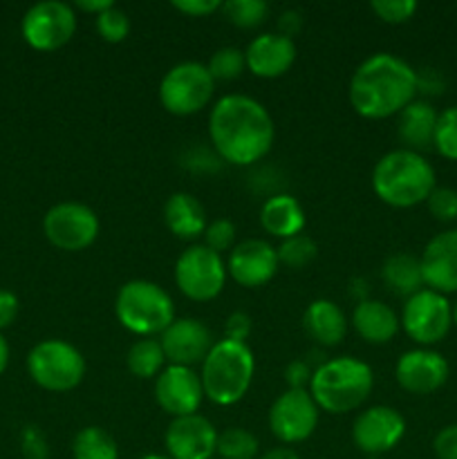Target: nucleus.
I'll return each instance as SVG.
<instances>
[{
  "mask_svg": "<svg viewBox=\"0 0 457 459\" xmlns=\"http://www.w3.org/2000/svg\"><path fill=\"white\" fill-rule=\"evenodd\" d=\"M278 263H282L289 269H300L307 267L314 258L318 255L316 242L312 240L305 233H298V236H291L287 240L280 242V247L276 249Z\"/></svg>",
  "mask_w": 457,
  "mask_h": 459,
  "instance_id": "7c9ffc66",
  "label": "nucleus"
},
{
  "mask_svg": "<svg viewBox=\"0 0 457 459\" xmlns=\"http://www.w3.org/2000/svg\"><path fill=\"white\" fill-rule=\"evenodd\" d=\"M372 188L376 197L394 209H410L428 200L435 191V169L419 152L390 151L372 170Z\"/></svg>",
  "mask_w": 457,
  "mask_h": 459,
  "instance_id": "7ed1b4c3",
  "label": "nucleus"
},
{
  "mask_svg": "<svg viewBox=\"0 0 457 459\" xmlns=\"http://www.w3.org/2000/svg\"><path fill=\"white\" fill-rule=\"evenodd\" d=\"M439 112L424 99H415L399 112L397 133L406 151L424 152L433 148L435 126H437Z\"/></svg>",
  "mask_w": 457,
  "mask_h": 459,
  "instance_id": "4be33fe9",
  "label": "nucleus"
},
{
  "mask_svg": "<svg viewBox=\"0 0 457 459\" xmlns=\"http://www.w3.org/2000/svg\"><path fill=\"white\" fill-rule=\"evenodd\" d=\"M433 451L439 459H457V424L446 426L435 435Z\"/></svg>",
  "mask_w": 457,
  "mask_h": 459,
  "instance_id": "58836bf2",
  "label": "nucleus"
},
{
  "mask_svg": "<svg viewBox=\"0 0 457 459\" xmlns=\"http://www.w3.org/2000/svg\"><path fill=\"white\" fill-rule=\"evenodd\" d=\"M74 459H119V448L112 435L101 426H88L79 430L72 442Z\"/></svg>",
  "mask_w": 457,
  "mask_h": 459,
  "instance_id": "c85d7f7f",
  "label": "nucleus"
},
{
  "mask_svg": "<svg viewBox=\"0 0 457 459\" xmlns=\"http://www.w3.org/2000/svg\"><path fill=\"white\" fill-rule=\"evenodd\" d=\"M424 285L439 294L457 291V229L437 233L421 254Z\"/></svg>",
  "mask_w": 457,
  "mask_h": 459,
  "instance_id": "aec40b11",
  "label": "nucleus"
},
{
  "mask_svg": "<svg viewBox=\"0 0 457 459\" xmlns=\"http://www.w3.org/2000/svg\"><path fill=\"white\" fill-rule=\"evenodd\" d=\"M30 377L49 393H67L85 377V359L74 345L61 339L40 341L27 354Z\"/></svg>",
  "mask_w": 457,
  "mask_h": 459,
  "instance_id": "0eeeda50",
  "label": "nucleus"
},
{
  "mask_svg": "<svg viewBox=\"0 0 457 459\" xmlns=\"http://www.w3.org/2000/svg\"><path fill=\"white\" fill-rule=\"evenodd\" d=\"M375 375L366 361L354 357H339L321 363L309 381V394L318 411L343 415L361 406L372 393Z\"/></svg>",
  "mask_w": 457,
  "mask_h": 459,
  "instance_id": "20e7f679",
  "label": "nucleus"
},
{
  "mask_svg": "<svg viewBox=\"0 0 457 459\" xmlns=\"http://www.w3.org/2000/svg\"><path fill=\"white\" fill-rule=\"evenodd\" d=\"M155 399L161 411L173 415V420L175 417L195 415L202 399H204L200 375L193 368L168 366L157 377Z\"/></svg>",
  "mask_w": 457,
  "mask_h": 459,
  "instance_id": "dca6fc26",
  "label": "nucleus"
},
{
  "mask_svg": "<svg viewBox=\"0 0 457 459\" xmlns=\"http://www.w3.org/2000/svg\"><path fill=\"white\" fill-rule=\"evenodd\" d=\"M300 25H303V16H300L298 12H294V9H287V12H282L280 18H278V30H280V34L287 36V39H291V36L300 30Z\"/></svg>",
  "mask_w": 457,
  "mask_h": 459,
  "instance_id": "a18cd8bd",
  "label": "nucleus"
},
{
  "mask_svg": "<svg viewBox=\"0 0 457 459\" xmlns=\"http://www.w3.org/2000/svg\"><path fill=\"white\" fill-rule=\"evenodd\" d=\"M442 88H444V81L435 70L417 72V92L439 94L442 92Z\"/></svg>",
  "mask_w": 457,
  "mask_h": 459,
  "instance_id": "c03bdc74",
  "label": "nucleus"
},
{
  "mask_svg": "<svg viewBox=\"0 0 457 459\" xmlns=\"http://www.w3.org/2000/svg\"><path fill=\"white\" fill-rule=\"evenodd\" d=\"M175 282L186 299L206 303L213 300L227 282V264L222 255L204 245H193L182 251L175 263Z\"/></svg>",
  "mask_w": 457,
  "mask_h": 459,
  "instance_id": "1a4fd4ad",
  "label": "nucleus"
},
{
  "mask_svg": "<svg viewBox=\"0 0 457 459\" xmlns=\"http://www.w3.org/2000/svg\"><path fill=\"white\" fill-rule=\"evenodd\" d=\"M312 375L314 372L309 370V366L305 361H300V359H296V361H291L289 366H287L285 370V377H287V384H289V390H305V385L312 381Z\"/></svg>",
  "mask_w": 457,
  "mask_h": 459,
  "instance_id": "79ce46f5",
  "label": "nucleus"
},
{
  "mask_svg": "<svg viewBox=\"0 0 457 459\" xmlns=\"http://www.w3.org/2000/svg\"><path fill=\"white\" fill-rule=\"evenodd\" d=\"M209 134L224 161L249 166L272 151L276 130L263 103L245 94H227L211 110Z\"/></svg>",
  "mask_w": 457,
  "mask_h": 459,
  "instance_id": "f257e3e1",
  "label": "nucleus"
},
{
  "mask_svg": "<svg viewBox=\"0 0 457 459\" xmlns=\"http://www.w3.org/2000/svg\"><path fill=\"white\" fill-rule=\"evenodd\" d=\"M453 323L457 325V303H455V307H453Z\"/></svg>",
  "mask_w": 457,
  "mask_h": 459,
  "instance_id": "3c124183",
  "label": "nucleus"
},
{
  "mask_svg": "<svg viewBox=\"0 0 457 459\" xmlns=\"http://www.w3.org/2000/svg\"><path fill=\"white\" fill-rule=\"evenodd\" d=\"M258 439L246 429H227L218 435V455L222 459H254L258 455Z\"/></svg>",
  "mask_w": 457,
  "mask_h": 459,
  "instance_id": "c756f323",
  "label": "nucleus"
},
{
  "mask_svg": "<svg viewBox=\"0 0 457 459\" xmlns=\"http://www.w3.org/2000/svg\"><path fill=\"white\" fill-rule=\"evenodd\" d=\"M417 70L394 54L379 52L357 67L349 81V103L366 119H388L415 101Z\"/></svg>",
  "mask_w": 457,
  "mask_h": 459,
  "instance_id": "f03ea898",
  "label": "nucleus"
},
{
  "mask_svg": "<svg viewBox=\"0 0 457 459\" xmlns=\"http://www.w3.org/2000/svg\"><path fill=\"white\" fill-rule=\"evenodd\" d=\"M415 343L435 345L448 334L453 325V307L446 296L433 290H421L406 299L399 321Z\"/></svg>",
  "mask_w": 457,
  "mask_h": 459,
  "instance_id": "9b49d317",
  "label": "nucleus"
},
{
  "mask_svg": "<svg viewBox=\"0 0 457 459\" xmlns=\"http://www.w3.org/2000/svg\"><path fill=\"white\" fill-rule=\"evenodd\" d=\"M222 12L224 18L233 25L251 30V27L263 25L269 13V4L264 0H228V3H222Z\"/></svg>",
  "mask_w": 457,
  "mask_h": 459,
  "instance_id": "2f4dec72",
  "label": "nucleus"
},
{
  "mask_svg": "<svg viewBox=\"0 0 457 459\" xmlns=\"http://www.w3.org/2000/svg\"><path fill=\"white\" fill-rule=\"evenodd\" d=\"M115 314L125 330L146 339L161 334L175 321V303L157 282L130 281L116 294Z\"/></svg>",
  "mask_w": 457,
  "mask_h": 459,
  "instance_id": "423d86ee",
  "label": "nucleus"
},
{
  "mask_svg": "<svg viewBox=\"0 0 457 459\" xmlns=\"http://www.w3.org/2000/svg\"><path fill=\"white\" fill-rule=\"evenodd\" d=\"M433 148L446 160L457 161V106L446 108L439 112L437 126H435Z\"/></svg>",
  "mask_w": 457,
  "mask_h": 459,
  "instance_id": "473e14b6",
  "label": "nucleus"
},
{
  "mask_svg": "<svg viewBox=\"0 0 457 459\" xmlns=\"http://www.w3.org/2000/svg\"><path fill=\"white\" fill-rule=\"evenodd\" d=\"M357 334L372 345H384L397 334L399 318L384 300H361L352 314Z\"/></svg>",
  "mask_w": 457,
  "mask_h": 459,
  "instance_id": "393cba45",
  "label": "nucleus"
},
{
  "mask_svg": "<svg viewBox=\"0 0 457 459\" xmlns=\"http://www.w3.org/2000/svg\"><path fill=\"white\" fill-rule=\"evenodd\" d=\"M21 30L27 45L40 52H52L70 43L76 31V13L61 0H43L27 9Z\"/></svg>",
  "mask_w": 457,
  "mask_h": 459,
  "instance_id": "9d476101",
  "label": "nucleus"
},
{
  "mask_svg": "<svg viewBox=\"0 0 457 459\" xmlns=\"http://www.w3.org/2000/svg\"><path fill=\"white\" fill-rule=\"evenodd\" d=\"M209 72L213 81H233L245 72L246 58L245 52L237 48H220L218 52L211 56Z\"/></svg>",
  "mask_w": 457,
  "mask_h": 459,
  "instance_id": "72a5a7b5",
  "label": "nucleus"
},
{
  "mask_svg": "<svg viewBox=\"0 0 457 459\" xmlns=\"http://www.w3.org/2000/svg\"><path fill=\"white\" fill-rule=\"evenodd\" d=\"M372 12L381 18L384 22H406L415 16L417 3L415 0H375L370 4Z\"/></svg>",
  "mask_w": 457,
  "mask_h": 459,
  "instance_id": "e433bc0d",
  "label": "nucleus"
},
{
  "mask_svg": "<svg viewBox=\"0 0 457 459\" xmlns=\"http://www.w3.org/2000/svg\"><path fill=\"white\" fill-rule=\"evenodd\" d=\"M254 372L255 361L249 345L231 339L218 341L202 363L204 397L218 406H233L249 393Z\"/></svg>",
  "mask_w": 457,
  "mask_h": 459,
  "instance_id": "39448f33",
  "label": "nucleus"
},
{
  "mask_svg": "<svg viewBox=\"0 0 457 459\" xmlns=\"http://www.w3.org/2000/svg\"><path fill=\"white\" fill-rule=\"evenodd\" d=\"M224 332H227V339L245 343L246 336L251 334V318L245 312H233L224 323Z\"/></svg>",
  "mask_w": 457,
  "mask_h": 459,
  "instance_id": "a19ab883",
  "label": "nucleus"
},
{
  "mask_svg": "<svg viewBox=\"0 0 457 459\" xmlns=\"http://www.w3.org/2000/svg\"><path fill=\"white\" fill-rule=\"evenodd\" d=\"M233 240H236V227H233L231 220L220 218L206 227L204 231V247H209L211 251L222 255V251L231 249Z\"/></svg>",
  "mask_w": 457,
  "mask_h": 459,
  "instance_id": "4c0bfd02",
  "label": "nucleus"
},
{
  "mask_svg": "<svg viewBox=\"0 0 457 459\" xmlns=\"http://www.w3.org/2000/svg\"><path fill=\"white\" fill-rule=\"evenodd\" d=\"M142 459H170L168 455H146V457H142Z\"/></svg>",
  "mask_w": 457,
  "mask_h": 459,
  "instance_id": "8fccbe9b",
  "label": "nucleus"
},
{
  "mask_svg": "<svg viewBox=\"0 0 457 459\" xmlns=\"http://www.w3.org/2000/svg\"><path fill=\"white\" fill-rule=\"evenodd\" d=\"M215 92L209 67L197 61H184L170 67L160 83V101L170 115L188 117L204 110Z\"/></svg>",
  "mask_w": 457,
  "mask_h": 459,
  "instance_id": "6e6552de",
  "label": "nucleus"
},
{
  "mask_svg": "<svg viewBox=\"0 0 457 459\" xmlns=\"http://www.w3.org/2000/svg\"><path fill=\"white\" fill-rule=\"evenodd\" d=\"M173 7L177 9V12L186 13V16L197 18L222 9V3H220V0H173Z\"/></svg>",
  "mask_w": 457,
  "mask_h": 459,
  "instance_id": "ea45409f",
  "label": "nucleus"
},
{
  "mask_svg": "<svg viewBox=\"0 0 457 459\" xmlns=\"http://www.w3.org/2000/svg\"><path fill=\"white\" fill-rule=\"evenodd\" d=\"M381 278L385 287L397 296H415L424 290V272H421V260L412 254H394L381 267Z\"/></svg>",
  "mask_w": 457,
  "mask_h": 459,
  "instance_id": "bb28decb",
  "label": "nucleus"
},
{
  "mask_svg": "<svg viewBox=\"0 0 457 459\" xmlns=\"http://www.w3.org/2000/svg\"><path fill=\"white\" fill-rule=\"evenodd\" d=\"M76 7L83 9V12H90V13H103L106 9L115 7V3L112 0H76Z\"/></svg>",
  "mask_w": 457,
  "mask_h": 459,
  "instance_id": "49530a36",
  "label": "nucleus"
},
{
  "mask_svg": "<svg viewBox=\"0 0 457 459\" xmlns=\"http://www.w3.org/2000/svg\"><path fill=\"white\" fill-rule=\"evenodd\" d=\"M260 224L269 236L287 240V238L303 233L305 211L300 202L289 193H276L260 209Z\"/></svg>",
  "mask_w": 457,
  "mask_h": 459,
  "instance_id": "b1692460",
  "label": "nucleus"
},
{
  "mask_svg": "<svg viewBox=\"0 0 457 459\" xmlns=\"http://www.w3.org/2000/svg\"><path fill=\"white\" fill-rule=\"evenodd\" d=\"M246 67L260 79H276L282 76L296 61L294 40L282 36L280 31L255 36L245 52Z\"/></svg>",
  "mask_w": 457,
  "mask_h": 459,
  "instance_id": "412c9836",
  "label": "nucleus"
},
{
  "mask_svg": "<svg viewBox=\"0 0 457 459\" xmlns=\"http://www.w3.org/2000/svg\"><path fill=\"white\" fill-rule=\"evenodd\" d=\"M125 363H128V370L133 372L134 377H139V379H151L157 372H161V368H164L166 363L161 343L155 336H146V339L134 341V343L130 345Z\"/></svg>",
  "mask_w": 457,
  "mask_h": 459,
  "instance_id": "cd10ccee",
  "label": "nucleus"
},
{
  "mask_svg": "<svg viewBox=\"0 0 457 459\" xmlns=\"http://www.w3.org/2000/svg\"><path fill=\"white\" fill-rule=\"evenodd\" d=\"M94 22H97L99 36L103 40H108V43H121V40H125V36L130 31L128 13L119 7L106 9V12L94 18Z\"/></svg>",
  "mask_w": 457,
  "mask_h": 459,
  "instance_id": "f704fd0d",
  "label": "nucleus"
},
{
  "mask_svg": "<svg viewBox=\"0 0 457 459\" xmlns=\"http://www.w3.org/2000/svg\"><path fill=\"white\" fill-rule=\"evenodd\" d=\"M426 204H428L430 215L435 220H439V222H453V220H457V191H453V188L435 186V191L430 193Z\"/></svg>",
  "mask_w": 457,
  "mask_h": 459,
  "instance_id": "c9c22d12",
  "label": "nucleus"
},
{
  "mask_svg": "<svg viewBox=\"0 0 457 459\" xmlns=\"http://www.w3.org/2000/svg\"><path fill=\"white\" fill-rule=\"evenodd\" d=\"M399 385L412 394H430L448 379V363L439 352L428 348L408 350L397 361Z\"/></svg>",
  "mask_w": 457,
  "mask_h": 459,
  "instance_id": "a211bd4d",
  "label": "nucleus"
},
{
  "mask_svg": "<svg viewBox=\"0 0 457 459\" xmlns=\"http://www.w3.org/2000/svg\"><path fill=\"white\" fill-rule=\"evenodd\" d=\"M318 426V406L307 390H287L269 408V429L282 444L305 442Z\"/></svg>",
  "mask_w": 457,
  "mask_h": 459,
  "instance_id": "ddd939ff",
  "label": "nucleus"
},
{
  "mask_svg": "<svg viewBox=\"0 0 457 459\" xmlns=\"http://www.w3.org/2000/svg\"><path fill=\"white\" fill-rule=\"evenodd\" d=\"M164 442L170 459H211L218 451V430L202 415L175 417Z\"/></svg>",
  "mask_w": 457,
  "mask_h": 459,
  "instance_id": "f3484780",
  "label": "nucleus"
},
{
  "mask_svg": "<svg viewBox=\"0 0 457 459\" xmlns=\"http://www.w3.org/2000/svg\"><path fill=\"white\" fill-rule=\"evenodd\" d=\"M18 316V299L13 291L0 290V330L12 325Z\"/></svg>",
  "mask_w": 457,
  "mask_h": 459,
  "instance_id": "37998d69",
  "label": "nucleus"
},
{
  "mask_svg": "<svg viewBox=\"0 0 457 459\" xmlns=\"http://www.w3.org/2000/svg\"><path fill=\"white\" fill-rule=\"evenodd\" d=\"M43 231L56 249L81 251L97 240L99 218L81 202H61L45 213Z\"/></svg>",
  "mask_w": 457,
  "mask_h": 459,
  "instance_id": "f8f14e48",
  "label": "nucleus"
},
{
  "mask_svg": "<svg viewBox=\"0 0 457 459\" xmlns=\"http://www.w3.org/2000/svg\"><path fill=\"white\" fill-rule=\"evenodd\" d=\"M278 254L269 242L260 238L240 242L228 255L227 272L242 287H263L278 272Z\"/></svg>",
  "mask_w": 457,
  "mask_h": 459,
  "instance_id": "6ab92c4d",
  "label": "nucleus"
},
{
  "mask_svg": "<svg viewBox=\"0 0 457 459\" xmlns=\"http://www.w3.org/2000/svg\"><path fill=\"white\" fill-rule=\"evenodd\" d=\"M7 363H9V345H7V341H4V336L0 334V375L4 372Z\"/></svg>",
  "mask_w": 457,
  "mask_h": 459,
  "instance_id": "09e8293b",
  "label": "nucleus"
},
{
  "mask_svg": "<svg viewBox=\"0 0 457 459\" xmlns=\"http://www.w3.org/2000/svg\"><path fill=\"white\" fill-rule=\"evenodd\" d=\"M303 327L309 334V339L316 341L318 345H339L341 341L348 334V321H345V314L341 312V307L336 303L327 299H318L305 309L303 316Z\"/></svg>",
  "mask_w": 457,
  "mask_h": 459,
  "instance_id": "5701e85b",
  "label": "nucleus"
},
{
  "mask_svg": "<svg viewBox=\"0 0 457 459\" xmlns=\"http://www.w3.org/2000/svg\"><path fill=\"white\" fill-rule=\"evenodd\" d=\"M161 350L170 366L195 368L204 363L206 354L213 348L211 330L197 318H175L160 336Z\"/></svg>",
  "mask_w": 457,
  "mask_h": 459,
  "instance_id": "4468645a",
  "label": "nucleus"
},
{
  "mask_svg": "<svg viewBox=\"0 0 457 459\" xmlns=\"http://www.w3.org/2000/svg\"><path fill=\"white\" fill-rule=\"evenodd\" d=\"M406 433V420L390 406H372L354 420L352 439L363 453L379 455L397 446Z\"/></svg>",
  "mask_w": 457,
  "mask_h": 459,
  "instance_id": "2eb2a0df",
  "label": "nucleus"
},
{
  "mask_svg": "<svg viewBox=\"0 0 457 459\" xmlns=\"http://www.w3.org/2000/svg\"><path fill=\"white\" fill-rule=\"evenodd\" d=\"M164 220L170 233L182 240H195L206 231V211L191 193H173L164 204Z\"/></svg>",
  "mask_w": 457,
  "mask_h": 459,
  "instance_id": "a878e982",
  "label": "nucleus"
},
{
  "mask_svg": "<svg viewBox=\"0 0 457 459\" xmlns=\"http://www.w3.org/2000/svg\"><path fill=\"white\" fill-rule=\"evenodd\" d=\"M260 459H300L298 453L294 451V448H287V446H280V448H272L269 453H264Z\"/></svg>",
  "mask_w": 457,
  "mask_h": 459,
  "instance_id": "de8ad7c7",
  "label": "nucleus"
}]
</instances>
